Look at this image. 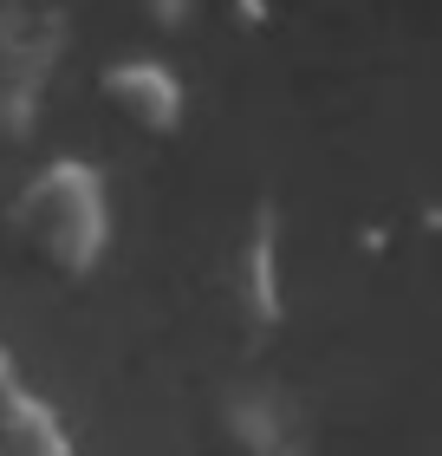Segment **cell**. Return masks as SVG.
Wrapping results in <instances>:
<instances>
[{"mask_svg": "<svg viewBox=\"0 0 442 456\" xmlns=\"http://www.w3.org/2000/svg\"><path fill=\"white\" fill-rule=\"evenodd\" d=\"M7 235L59 281H92L111 248V190L85 157H52L7 196Z\"/></svg>", "mask_w": 442, "mask_h": 456, "instance_id": "6da1fadb", "label": "cell"}, {"mask_svg": "<svg viewBox=\"0 0 442 456\" xmlns=\"http://www.w3.org/2000/svg\"><path fill=\"white\" fill-rule=\"evenodd\" d=\"M59 53H66V13L0 7V143L33 137Z\"/></svg>", "mask_w": 442, "mask_h": 456, "instance_id": "7a4b0ae2", "label": "cell"}, {"mask_svg": "<svg viewBox=\"0 0 442 456\" xmlns=\"http://www.w3.org/2000/svg\"><path fill=\"white\" fill-rule=\"evenodd\" d=\"M221 281H228V314L247 326V339H273L286 326V241H280V209L267 196L235 228Z\"/></svg>", "mask_w": 442, "mask_h": 456, "instance_id": "3957f363", "label": "cell"}, {"mask_svg": "<svg viewBox=\"0 0 442 456\" xmlns=\"http://www.w3.org/2000/svg\"><path fill=\"white\" fill-rule=\"evenodd\" d=\"M98 98L143 137H176L182 118H189L182 72L170 66V59H157V53H117L111 66L98 72Z\"/></svg>", "mask_w": 442, "mask_h": 456, "instance_id": "277c9868", "label": "cell"}, {"mask_svg": "<svg viewBox=\"0 0 442 456\" xmlns=\"http://www.w3.org/2000/svg\"><path fill=\"white\" fill-rule=\"evenodd\" d=\"M221 444L235 456H306L300 404H293L280 385L247 379L221 398Z\"/></svg>", "mask_w": 442, "mask_h": 456, "instance_id": "5b68a950", "label": "cell"}, {"mask_svg": "<svg viewBox=\"0 0 442 456\" xmlns=\"http://www.w3.org/2000/svg\"><path fill=\"white\" fill-rule=\"evenodd\" d=\"M0 456H78L59 411L39 398V391H7L0 398Z\"/></svg>", "mask_w": 442, "mask_h": 456, "instance_id": "8992f818", "label": "cell"}, {"mask_svg": "<svg viewBox=\"0 0 442 456\" xmlns=\"http://www.w3.org/2000/svg\"><path fill=\"white\" fill-rule=\"evenodd\" d=\"M143 20H150V27H163V33H176V27H189V7H176V0H150V7H143Z\"/></svg>", "mask_w": 442, "mask_h": 456, "instance_id": "52a82bcc", "label": "cell"}, {"mask_svg": "<svg viewBox=\"0 0 442 456\" xmlns=\"http://www.w3.org/2000/svg\"><path fill=\"white\" fill-rule=\"evenodd\" d=\"M7 391H20V359L0 346V398H7Z\"/></svg>", "mask_w": 442, "mask_h": 456, "instance_id": "ba28073f", "label": "cell"}, {"mask_svg": "<svg viewBox=\"0 0 442 456\" xmlns=\"http://www.w3.org/2000/svg\"><path fill=\"white\" fill-rule=\"evenodd\" d=\"M235 20H241V27H267V7H261V0H241Z\"/></svg>", "mask_w": 442, "mask_h": 456, "instance_id": "9c48e42d", "label": "cell"}]
</instances>
